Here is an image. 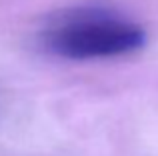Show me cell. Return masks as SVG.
<instances>
[{
    "instance_id": "6da1fadb",
    "label": "cell",
    "mask_w": 158,
    "mask_h": 156,
    "mask_svg": "<svg viewBox=\"0 0 158 156\" xmlns=\"http://www.w3.org/2000/svg\"><path fill=\"white\" fill-rule=\"evenodd\" d=\"M146 32L136 22L102 10H78L54 20L42 32L48 52L68 60L114 58L136 52Z\"/></svg>"
}]
</instances>
